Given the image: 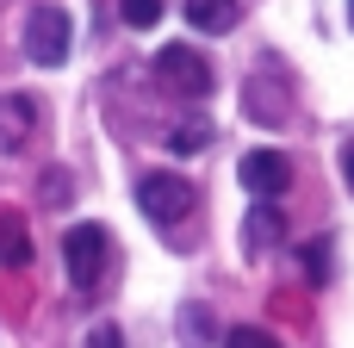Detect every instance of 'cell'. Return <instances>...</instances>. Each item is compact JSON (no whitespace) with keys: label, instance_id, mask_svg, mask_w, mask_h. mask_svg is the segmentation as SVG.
Masks as SVG:
<instances>
[{"label":"cell","instance_id":"cell-1","mask_svg":"<svg viewBox=\"0 0 354 348\" xmlns=\"http://www.w3.org/2000/svg\"><path fill=\"white\" fill-rule=\"evenodd\" d=\"M156 81L180 100H205L212 93V62L193 50V44H162L156 50Z\"/></svg>","mask_w":354,"mask_h":348},{"label":"cell","instance_id":"cell-2","mask_svg":"<svg viewBox=\"0 0 354 348\" xmlns=\"http://www.w3.org/2000/svg\"><path fill=\"white\" fill-rule=\"evenodd\" d=\"M68 12L62 6H31V19H25V56L37 62V68H62L68 62Z\"/></svg>","mask_w":354,"mask_h":348},{"label":"cell","instance_id":"cell-3","mask_svg":"<svg viewBox=\"0 0 354 348\" xmlns=\"http://www.w3.org/2000/svg\"><path fill=\"white\" fill-rule=\"evenodd\" d=\"M193 187L180 181V174H143L137 181V205H143V218H156V224H180L187 212H193Z\"/></svg>","mask_w":354,"mask_h":348},{"label":"cell","instance_id":"cell-4","mask_svg":"<svg viewBox=\"0 0 354 348\" xmlns=\"http://www.w3.org/2000/svg\"><path fill=\"white\" fill-rule=\"evenodd\" d=\"M236 174H243V187H249L255 199H268V205H274V199L292 187V162H286L280 149H249Z\"/></svg>","mask_w":354,"mask_h":348},{"label":"cell","instance_id":"cell-5","mask_svg":"<svg viewBox=\"0 0 354 348\" xmlns=\"http://www.w3.org/2000/svg\"><path fill=\"white\" fill-rule=\"evenodd\" d=\"M62 255H68V280L87 293V286L100 280V262H106V230H100V224H75V230L62 237Z\"/></svg>","mask_w":354,"mask_h":348},{"label":"cell","instance_id":"cell-6","mask_svg":"<svg viewBox=\"0 0 354 348\" xmlns=\"http://www.w3.org/2000/svg\"><path fill=\"white\" fill-rule=\"evenodd\" d=\"M280 237H286V218H280V205H268V199H255L249 205V218H243V255H274L280 249Z\"/></svg>","mask_w":354,"mask_h":348},{"label":"cell","instance_id":"cell-7","mask_svg":"<svg viewBox=\"0 0 354 348\" xmlns=\"http://www.w3.org/2000/svg\"><path fill=\"white\" fill-rule=\"evenodd\" d=\"M243 112H249V118H261V125H280V118L292 112V93H286V81H280V75H268V81H249V87H243Z\"/></svg>","mask_w":354,"mask_h":348},{"label":"cell","instance_id":"cell-8","mask_svg":"<svg viewBox=\"0 0 354 348\" xmlns=\"http://www.w3.org/2000/svg\"><path fill=\"white\" fill-rule=\"evenodd\" d=\"M31 131H37V106L25 93H6L0 100V149H25Z\"/></svg>","mask_w":354,"mask_h":348},{"label":"cell","instance_id":"cell-9","mask_svg":"<svg viewBox=\"0 0 354 348\" xmlns=\"http://www.w3.org/2000/svg\"><path fill=\"white\" fill-rule=\"evenodd\" d=\"M187 25L205 37H224L236 25V0H187Z\"/></svg>","mask_w":354,"mask_h":348},{"label":"cell","instance_id":"cell-10","mask_svg":"<svg viewBox=\"0 0 354 348\" xmlns=\"http://www.w3.org/2000/svg\"><path fill=\"white\" fill-rule=\"evenodd\" d=\"M0 262L6 268H25L31 262V237H25V218L19 212H0Z\"/></svg>","mask_w":354,"mask_h":348},{"label":"cell","instance_id":"cell-11","mask_svg":"<svg viewBox=\"0 0 354 348\" xmlns=\"http://www.w3.org/2000/svg\"><path fill=\"white\" fill-rule=\"evenodd\" d=\"M205 143H212V125H205V118H199V125L180 118V125L168 131V149H180V156H193V149H205Z\"/></svg>","mask_w":354,"mask_h":348},{"label":"cell","instance_id":"cell-12","mask_svg":"<svg viewBox=\"0 0 354 348\" xmlns=\"http://www.w3.org/2000/svg\"><path fill=\"white\" fill-rule=\"evenodd\" d=\"M118 12H124L131 31H149V25L162 19V0H118Z\"/></svg>","mask_w":354,"mask_h":348},{"label":"cell","instance_id":"cell-13","mask_svg":"<svg viewBox=\"0 0 354 348\" xmlns=\"http://www.w3.org/2000/svg\"><path fill=\"white\" fill-rule=\"evenodd\" d=\"M305 274H311V286H324V280H330V237H317V243L305 249Z\"/></svg>","mask_w":354,"mask_h":348},{"label":"cell","instance_id":"cell-14","mask_svg":"<svg viewBox=\"0 0 354 348\" xmlns=\"http://www.w3.org/2000/svg\"><path fill=\"white\" fill-rule=\"evenodd\" d=\"M224 348H280V342H274L268 330H249V324H243V330H230V336H224Z\"/></svg>","mask_w":354,"mask_h":348},{"label":"cell","instance_id":"cell-15","mask_svg":"<svg viewBox=\"0 0 354 348\" xmlns=\"http://www.w3.org/2000/svg\"><path fill=\"white\" fill-rule=\"evenodd\" d=\"M68 193H75V187H68V174H62V168H56V174H44V199H50V205H68Z\"/></svg>","mask_w":354,"mask_h":348},{"label":"cell","instance_id":"cell-16","mask_svg":"<svg viewBox=\"0 0 354 348\" xmlns=\"http://www.w3.org/2000/svg\"><path fill=\"white\" fill-rule=\"evenodd\" d=\"M87 348H118V330H100V336H93Z\"/></svg>","mask_w":354,"mask_h":348},{"label":"cell","instance_id":"cell-17","mask_svg":"<svg viewBox=\"0 0 354 348\" xmlns=\"http://www.w3.org/2000/svg\"><path fill=\"white\" fill-rule=\"evenodd\" d=\"M342 174H348V187H354V143L342 149Z\"/></svg>","mask_w":354,"mask_h":348},{"label":"cell","instance_id":"cell-18","mask_svg":"<svg viewBox=\"0 0 354 348\" xmlns=\"http://www.w3.org/2000/svg\"><path fill=\"white\" fill-rule=\"evenodd\" d=\"M348 19H354V0H348Z\"/></svg>","mask_w":354,"mask_h":348}]
</instances>
